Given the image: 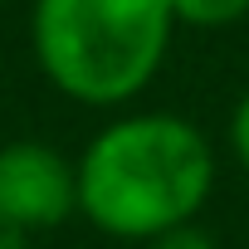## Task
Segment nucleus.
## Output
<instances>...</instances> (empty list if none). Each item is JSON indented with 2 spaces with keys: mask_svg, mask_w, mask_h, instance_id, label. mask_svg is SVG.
Returning a JSON list of instances; mask_svg holds the SVG:
<instances>
[{
  "mask_svg": "<svg viewBox=\"0 0 249 249\" xmlns=\"http://www.w3.org/2000/svg\"><path fill=\"white\" fill-rule=\"evenodd\" d=\"M147 249H220L196 220H186V225H171V230H161V234H152L147 239Z\"/></svg>",
  "mask_w": 249,
  "mask_h": 249,
  "instance_id": "5",
  "label": "nucleus"
},
{
  "mask_svg": "<svg viewBox=\"0 0 249 249\" xmlns=\"http://www.w3.org/2000/svg\"><path fill=\"white\" fill-rule=\"evenodd\" d=\"M181 30H230L249 15V0H171Z\"/></svg>",
  "mask_w": 249,
  "mask_h": 249,
  "instance_id": "4",
  "label": "nucleus"
},
{
  "mask_svg": "<svg viewBox=\"0 0 249 249\" xmlns=\"http://www.w3.org/2000/svg\"><path fill=\"white\" fill-rule=\"evenodd\" d=\"M171 0H35L39 73L83 107H122L152 88L176 39Z\"/></svg>",
  "mask_w": 249,
  "mask_h": 249,
  "instance_id": "2",
  "label": "nucleus"
},
{
  "mask_svg": "<svg viewBox=\"0 0 249 249\" xmlns=\"http://www.w3.org/2000/svg\"><path fill=\"white\" fill-rule=\"evenodd\" d=\"M0 205L25 230H54L78 210V161L44 142L0 147Z\"/></svg>",
  "mask_w": 249,
  "mask_h": 249,
  "instance_id": "3",
  "label": "nucleus"
},
{
  "mask_svg": "<svg viewBox=\"0 0 249 249\" xmlns=\"http://www.w3.org/2000/svg\"><path fill=\"white\" fill-rule=\"evenodd\" d=\"M25 244H30V230L0 205V249H25Z\"/></svg>",
  "mask_w": 249,
  "mask_h": 249,
  "instance_id": "7",
  "label": "nucleus"
},
{
  "mask_svg": "<svg viewBox=\"0 0 249 249\" xmlns=\"http://www.w3.org/2000/svg\"><path fill=\"white\" fill-rule=\"evenodd\" d=\"M215 152L181 112H122L78 157V210L112 239H152L200 215Z\"/></svg>",
  "mask_w": 249,
  "mask_h": 249,
  "instance_id": "1",
  "label": "nucleus"
},
{
  "mask_svg": "<svg viewBox=\"0 0 249 249\" xmlns=\"http://www.w3.org/2000/svg\"><path fill=\"white\" fill-rule=\"evenodd\" d=\"M0 5H5V0H0Z\"/></svg>",
  "mask_w": 249,
  "mask_h": 249,
  "instance_id": "8",
  "label": "nucleus"
},
{
  "mask_svg": "<svg viewBox=\"0 0 249 249\" xmlns=\"http://www.w3.org/2000/svg\"><path fill=\"white\" fill-rule=\"evenodd\" d=\"M230 147H234L239 166L249 171V88L239 93V103H234V112H230Z\"/></svg>",
  "mask_w": 249,
  "mask_h": 249,
  "instance_id": "6",
  "label": "nucleus"
}]
</instances>
